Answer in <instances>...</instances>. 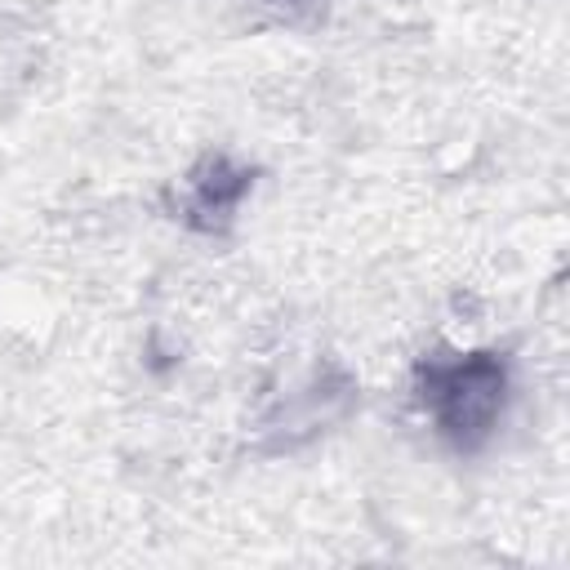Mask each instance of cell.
I'll return each instance as SVG.
<instances>
[{
  "label": "cell",
  "instance_id": "cell-1",
  "mask_svg": "<svg viewBox=\"0 0 570 570\" xmlns=\"http://www.w3.org/2000/svg\"><path fill=\"white\" fill-rule=\"evenodd\" d=\"M508 392H512V370L508 356L494 347L428 356L414 370V396L432 419L436 436L454 454H476L490 445V436L503 423Z\"/></svg>",
  "mask_w": 570,
  "mask_h": 570
},
{
  "label": "cell",
  "instance_id": "cell-2",
  "mask_svg": "<svg viewBox=\"0 0 570 570\" xmlns=\"http://www.w3.org/2000/svg\"><path fill=\"white\" fill-rule=\"evenodd\" d=\"M254 187V169L236 165L232 156H218L209 151L196 169H191V183H187V205H183V218L191 232H205V236H218L232 227L240 200L249 196Z\"/></svg>",
  "mask_w": 570,
  "mask_h": 570
}]
</instances>
